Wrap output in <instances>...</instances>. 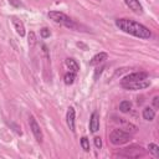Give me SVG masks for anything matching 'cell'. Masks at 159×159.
<instances>
[{
  "mask_svg": "<svg viewBox=\"0 0 159 159\" xmlns=\"http://www.w3.org/2000/svg\"><path fill=\"white\" fill-rule=\"evenodd\" d=\"M116 26L120 31H123L128 35H132L134 37H138V39L148 40V39L152 37V31L147 26H144L143 24H140L138 21H134L132 19H125V17L117 19L116 20Z\"/></svg>",
  "mask_w": 159,
  "mask_h": 159,
  "instance_id": "6da1fadb",
  "label": "cell"
},
{
  "mask_svg": "<svg viewBox=\"0 0 159 159\" xmlns=\"http://www.w3.org/2000/svg\"><path fill=\"white\" fill-rule=\"evenodd\" d=\"M47 16L53 22L60 24V25H63L67 29H71V30H76L77 29V24L70 16H67L66 14H63L61 11H48Z\"/></svg>",
  "mask_w": 159,
  "mask_h": 159,
  "instance_id": "7a4b0ae2",
  "label": "cell"
},
{
  "mask_svg": "<svg viewBox=\"0 0 159 159\" xmlns=\"http://www.w3.org/2000/svg\"><path fill=\"white\" fill-rule=\"evenodd\" d=\"M132 139V134H129L128 132L123 130V129H119V128H116L111 132L109 134V142L114 145H122V144H125L128 143L129 140Z\"/></svg>",
  "mask_w": 159,
  "mask_h": 159,
  "instance_id": "3957f363",
  "label": "cell"
},
{
  "mask_svg": "<svg viewBox=\"0 0 159 159\" xmlns=\"http://www.w3.org/2000/svg\"><path fill=\"white\" fill-rule=\"evenodd\" d=\"M116 155L120 157V158H140V157L145 155V150H144L143 147L133 144V145H129L127 148H123Z\"/></svg>",
  "mask_w": 159,
  "mask_h": 159,
  "instance_id": "277c9868",
  "label": "cell"
},
{
  "mask_svg": "<svg viewBox=\"0 0 159 159\" xmlns=\"http://www.w3.org/2000/svg\"><path fill=\"white\" fill-rule=\"evenodd\" d=\"M29 124H30V129L36 139L37 143H42V139H43V134H42V130H41V127L40 124L37 123V120L35 119L34 116H30L29 117Z\"/></svg>",
  "mask_w": 159,
  "mask_h": 159,
  "instance_id": "5b68a950",
  "label": "cell"
},
{
  "mask_svg": "<svg viewBox=\"0 0 159 159\" xmlns=\"http://www.w3.org/2000/svg\"><path fill=\"white\" fill-rule=\"evenodd\" d=\"M120 86L124 89L128 91H138V89H144L147 87L150 86V81L147 80H142V81H135V82H128V83H120Z\"/></svg>",
  "mask_w": 159,
  "mask_h": 159,
  "instance_id": "8992f818",
  "label": "cell"
},
{
  "mask_svg": "<svg viewBox=\"0 0 159 159\" xmlns=\"http://www.w3.org/2000/svg\"><path fill=\"white\" fill-rule=\"evenodd\" d=\"M149 78V73L145 71H138V72H133L129 73L127 76L123 77L120 83H128V82H135V81H142V80H147Z\"/></svg>",
  "mask_w": 159,
  "mask_h": 159,
  "instance_id": "52a82bcc",
  "label": "cell"
},
{
  "mask_svg": "<svg viewBox=\"0 0 159 159\" xmlns=\"http://www.w3.org/2000/svg\"><path fill=\"white\" fill-rule=\"evenodd\" d=\"M75 118H76V111L73 107H68L67 108V113H66V122H67V125L68 128L71 129V132L75 133Z\"/></svg>",
  "mask_w": 159,
  "mask_h": 159,
  "instance_id": "ba28073f",
  "label": "cell"
},
{
  "mask_svg": "<svg viewBox=\"0 0 159 159\" xmlns=\"http://www.w3.org/2000/svg\"><path fill=\"white\" fill-rule=\"evenodd\" d=\"M99 129V113L98 111H93L89 117V130L96 133Z\"/></svg>",
  "mask_w": 159,
  "mask_h": 159,
  "instance_id": "9c48e42d",
  "label": "cell"
},
{
  "mask_svg": "<svg viewBox=\"0 0 159 159\" xmlns=\"http://www.w3.org/2000/svg\"><path fill=\"white\" fill-rule=\"evenodd\" d=\"M11 22H12V25H14V27H15L16 34H17V35H20V37H24V36H25V34H26L24 22H22L19 17H16V16H11Z\"/></svg>",
  "mask_w": 159,
  "mask_h": 159,
  "instance_id": "30bf717a",
  "label": "cell"
},
{
  "mask_svg": "<svg viewBox=\"0 0 159 159\" xmlns=\"http://www.w3.org/2000/svg\"><path fill=\"white\" fill-rule=\"evenodd\" d=\"M107 58H108V53H107V52L96 53V55L89 60V66H99V63H103Z\"/></svg>",
  "mask_w": 159,
  "mask_h": 159,
  "instance_id": "8fae6325",
  "label": "cell"
},
{
  "mask_svg": "<svg viewBox=\"0 0 159 159\" xmlns=\"http://www.w3.org/2000/svg\"><path fill=\"white\" fill-rule=\"evenodd\" d=\"M124 2H125V5H127L132 11H134V12H137V14H142V12H143V6H142V4L139 2V0H124Z\"/></svg>",
  "mask_w": 159,
  "mask_h": 159,
  "instance_id": "7c38bea8",
  "label": "cell"
},
{
  "mask_svg": "<svg viewBox=\"0 0 159 159\" xmlns=\"http://www.w3.org/2000/svg\"><path fill=\"white\" fill-rule=\"evenodd\" d=\"M65 63H66V66L70 68V71H72V72H75V73H77V72L80 71V65H78V62H77L75 58L68 57V58H66Z\"/></svg>",
  "mask_w": 159,
  "mask_h": 159,
  "instance_id": "4fadbf2b",
  "label": "cell"
},
{
  "mask_svg": "<svg viewBox=\"0 0 159 159\" xmlns=\"http://www.w3.org/2000/svg\"><path fill=\"white\" fill-rule=\"evenodd\" d=\"M142 116H143V118H144L145 120L152 122V120L154 119V117H155V111H154L152 107H145V108L143 109Z\"/></svg>",
  "mask_w": 159,
  "mask_h": 159,
  "instance_id": "5bb4252c",
  "label": "cell"
},
{
  "mask_svg": "<svg viewBox=\"0 0 159 159\" xmlns=\"http://www.w3.org/2000/svg\"><path fill=\"white\" fill-rule=\"evenodd\" d=\"M75 80H76V73L72 72V71L66 72L65 76H63V82H65L66 84H72V83L75 82Z\"/></svg>",
  "mask_w": 159,
  "mask_h": 159,
  "instance_id": "9a60e30c",
  "label": "cell"
},
{
  "mask_svg": "<svg viewBox=\"0 0 159 159\" xmlns=\"http://www.w3.org/2000/svg\"><path fill=\"white\" fill-rule=\"evenodd\" d=\"M130 109H132V103L129 101H122L119 103V111L122 113H128L130 112Z\"/></svg>",
  "mask_w": 159,
  "mask_h": 159,
  "instance_id": "2e32d148",
  "label": "cell"
},
{
  "mask_svg": "<svg viewBox=\"0 0 159 159\" xmlns=\"http://www.w3.org/2000/svg\"><path fill=\"white\" fill-rule=\"evenodd\" d=\"M148 150L150 154H153V157L159 158V147L155 143H149L148 144Z\"/></svg>",
  "mask_w": 159,
  "mask_h": 159,
  "instance_id": "e0dca14e",
  "label": "cell"
},
{
  "mask_svg": "<svg viewBox=\"0 0 159 159\" xmlns=\"http://www.w3.org/2000/svg\"><path fill=\"white\" fill-rule=\"evenodd\" d=\"M80 144H81V148L84 150V152H89L91 149V145H89V139L87 137H82L80 139Z\"/></svg>",
  "mask_w": 159,
  "mask_h": 159,
  "instance_id": "ac0fdd59",
  "label": "cell"
},
{
  "mask_svg": "<svg viewBox=\"0 0 159 159\" xmlns=\"http://www.w3.org/2000/svg\"><path fill=\"white\" fill-rule=\"evenodd\" d=\"M27 39H29V46H30V48H32L36 45V35H35V32L30 31L29 35H27Z\"/></svg>",
  "mask_w": 159,
  "mask_h": 159,
  "instance_id": "d6986e66",
  "label": "cell"
},
{
  "mask_svg": "<svg viewBox=\"0 0 159 159\" xmlns=\"http://www.w3.org/2000/svg\"><path fill=\"white\" fill-rule=\"evenodd\" d=\"M50 35H51V31H50L47 27H42V29L40 30V36H41L42 39H47V37H50Z\"/></svg>",
  "mask_w": 159,
  "mask_h": 159,
  "instance_id": "ffe728a7",
  "label": "cell"
},
{
  "mask_svg": "<svg viewBox=\"0 0 159 159\" xmlns=\"http://www.w3.org/2000/svg\"><path fill=\"white\" fill-rule=\"evenodd\" d=\"M93 142H94V147L97 149H101L102 148V138L101 137H94L93 138Z\"/></svg>",
  "mask_w": 159,
  "mask_h": 159,
  "instance_id": "44dd1931",
  "label": "cell"
},
{
  "mask_svg": "<svg viewBox=\"0 0 159 159\" xmlns=\"http://www.w3.org/2000/svg\"><path fill=\"white\" fill-rule=\"evenodd\" d=\"M9 4L12 5V6H15V7H21V6H24V4H22L20 0H9Z\"/></svg>",
  "mask_w": 159,
  "mask_h": 159,
  "instance_id": "7402d4cb",
  "label": "cell"
},
{
  "mask_svg": "<svg viewBox=\"0 0 159 159\" xmlns=\"http://www.w3.org/2000/svg\"><path fill=\"white\" fill-rule=\"evenodd\" d=\"M103 68H104V67H103V66H101V67H98V68L94 71V76H93V78H94V80H97V78H98V76H101V73H102Z\"/></svg>",
  "mask_w": 159,
  "mask_h": 159,
  "instance_id": "603a6c76",
  "label": "cell"
},
{
  "mask_svg": "<svg viewBox=\"0 0 159 159\" xmlns=\"http://www.w3.org/2000/svg\"><path fill=\"white\" fill-rule=\"evenodd\" d=\"M153 107H154V108H158V107H159V97H158V96H155V97L153 98Z\"/></svg>",
  "mask_w": 159,
  "mask_h": 159,
  "instance_id": "cb8c5ba5",
  "label": "cell"
},
{
  "mask_svg": "<svg viewBox=\"0 0 159 159\" xmlns=\"http://www.w3.org/2000/svg\"><path fill=\"white\" fill-rule=\"evenodd\" d=\"M76 45H77L78 47H82V48H83L84 51H87V50H88V47H87V45H84V43H82V42H77Z\"/></svg>",
  "mask_w": 159,
  "mask_h": 159,
  "instance_id": "d4e9b609",
  "label": "cell"
},
{
  "mask_svg": "<svg viewBox=\"0 0 159 159\" xmlns=\"http://www.w3.org/2000/svg\"><path fill=\"white\" fill-rule=\"evenodd\" d=\"M96 1H101V0H96Z\"/></svg>",
  "mask_w": 159,
  "mask_h": 159,
  "instance_id": "484cf974",
  "label": "cell"
}]
</instances>
